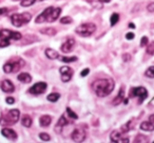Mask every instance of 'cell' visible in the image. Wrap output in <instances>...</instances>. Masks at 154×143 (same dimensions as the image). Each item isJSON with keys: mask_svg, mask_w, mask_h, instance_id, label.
Wrapping results in <instances>:
<instances>
[{"mask_svg": "<svg viewBox=\"0 0 154 143\" xmlns=\"http://www.w3.org/2000/svg\"><path fill=\"white\" fill-rule=\"evenodd\" d=\"M114 86H115V82L110 78H100V79L95 80L92 83L93 91L100 98L107 97L108 95L111 94L114 90Z\"/></svg>", "mask_w": 154, "mask_h": 143, "instance_id": "1", "label": "cell"}, {"mask_svg": "<svg viewBox=\"0 0 154 143\" xmlns=\"http://www.w3.org/2000/svg\"><path fill=\"white\" fill-rule=\"evenodd\" d=\"M61 13V9L60 7H49L42 12L39 16L36 17L35 22L36 23H43V22H54L55 20L58 19Z\"/></svg>", "mask_w": 154, "mask_h": 143, "instance_id": "2", "label": "cell"}, {"mask_svg": "<svg viewBox=\"0 0 154 143\" xmlns=\"http://www.w3.org/2000/svg\"><path fill=\"white\" fill-rule=\"evenodd\" d=\"M22 35L19 32H14L10 30L0 31V47H7L11 44V41L20 40Z\"/></svg>", "mask_w": 154, "mask_h": 143, "instance_id": "3", "label": "cell"}, {"mask_svg": "<svg viewBox=\"0 0 154 143\" xmlns=\"http://www.w3.org/2000/svg\"><path fill=\"white\" fill-rule=\"evenodd\" d=\"M20 117V112L19 109H11L7 114H3L0 117V125L2 126H9L13 125V124L17 123V121L19 120Z\"/></svg>", "mask_w": 154, "mask_h": 143, "instance_id": "4", "label": "cell"}, {"mask_svg": "<svg viewBox=\"0 0 154 143\" xmlns=\"http://www.w3.org/2000/svg\"><path fill=\"white\" fill-rule=\"evenodd\" d=\"M23 65H24V61L21 58H14L13 60L7 62L3 65V72L7 74L15 73V72H18L21 67H23Z\"/></svg>", "mask_w": 154, "mask_h": 143, "instance_id": "5", "label": "cell"}, {"mask_svg": "<svg viewBox=\"0 0 154 143\" xmlns=\"http://www.w3.org/2000/svg\"><path fill=\"white\" fill-rule=\"evenodd\" d=\"M32 19V15L30 13H21V14H13L11 16V21L12 24L16 28H20V26L24 25V24L29 23Z\"/></svg>", "mask_w": 154, "mask_h": 143, "instance_id": "6", "label": "cell"}, {"mask_svg": "<svg viewBox=\"0 0 154 143\" xmlns=\"http://www.w3.org/2000/svg\"><path fill=\"white\" fill-rule=\"evenodd\" d=\"M96 31V25L92 22H88V23H82L78 25L75 28V33L78 34L82 37H90L93 33Z\"/></svg>", "mask_w": 154, "mask_h": 143, "instance_id": "7", "label": "cell"}, {"mask_svg": "<svg viewBox=\"0 0 154 143\" xmlns=\"http://www.w3.org/2000/svg\"><path fill=\"white\" fill-rule=\"evenodd\" d=\"M130 97L134 98V97H138L140 98L139 102H143L146 98L148 97V91L146 90L143 86H138V88H132L130 91Z\"/></svg>", "mask_w": 154, "mask_h": 143, "instance_id": "8", "label": "cell"}, {"mask_svg": "<svg viewBox=\"0 0 154 143\" xmlns=\"http://www.w3.org/2000/svg\"><path fill=\"white\" fill-rule=\"evenodd\" d=\"M86 137H87L86 130L80 127L75 128L72 132V134H71V138H72V140L74 142H82V141H85Z\"/></svg>", "mask_w": 154, "mask_h": 143, "instance_id": "9", "label": "cell"}, {"mask_svg": "<svg viewBox=\"0 0 154 143\" xmlns=\"http://www.w3.org/2000/svg\"><path fill=\"white\" fill-rule=\"evenodd\" d=\"M47 83L45 82H37L29 90V93L32 95H41L47 91Z\"/></svg>", "mask_w": 154, "mask_h": 143, "instance_id": "10", "label": "cell"}, {"mask_svg": "<svg viewBox=\"0 0 154 143\" xmlns=\"http://www.w3.org/2000/svg\"><path fill=\"white\" fill-rule=\"evenodd\" d=\"M60 75H61V80L62 82H69L73 77V70L69 66H62V67L59 68Z\"/></svg>", "mask_w": 154, "mask_h": 143, "instance_id": "11", "label": "cell"}, {"mask_svg": "<svg viewBox=\"0 0 154 143\" xmlns=\"http://www.w3.org/2000/svg\"><path fill=\"white\" fill-rule=\"evenodd\" d=\"M139 127H140V130H145V132H153L154 130V114L150 115L148 120L141 122Z\"/></svg>", "mask_w": 154, "mask_h": 143, "instance_id": "12", "label": "cell"}, {"mask_svg": "<svg viewBox=\"0 0 154 143\" xmlns=\"http://www.w3.org/2000/svg\"><path fill=\"white\" fill-rule=\"evenodd\" d=\"M122 133L118 132V130H113L110 135V140L112 142H116V143H128L129 139L127 137H122Z\"/></svg>", "mask_w": 154, "mask_h": 143, "instance_id": "13", "label": "cell"}, {"mask_svg": "<svg viewBox=\"0 0 154 143\" xmlns=\"http://www.w3.org/2000/svg\"><path fill=\"white\" fill-rule=\"evenodd\" d=\"M75 47V40L73 38H68L63 43H62L60 49L62 51V53H70L74 49Z\"/></svg>", "mask_w": 154, "mask_h": 143, "instance_id": "14", "label": "cell"}, {"mask_svg": "<svg viewBox=\"0 0 154 143\" xmlns=\"http://www.w3.org/2000/svg\"><path fill=\"white\" fill-rule=\"evenodd\" d=\"M0 88L5 93H13L15 91V86H14V84L10 80H3L0 83Z\"/></svg>", "mask_w": 154, "mask_h": 143, "instance_id": "15", "label": "cell"}, {"mask_svg": "<svg viewBox=\"0 0 154 143\" xmlns=\"http://www.w3.org/2000/svg\"><path fill=\"white\" fill-rule=\"evenodd\" d=\"M68 124H70V121H68L64 116H61V117L59 118V120H58L56 126H55V132L58 133V134H60L61 130H62V128H63L64 126L68 125Z\"/></svg>", "mask_w": 154, "mask_h": 143, "instance_id": "16", "label": "cell"}, {"mask_svg": "<svg viewBox=\"0 0 154 143\" xmlns=\"http://www.w3.org/2000/svg\"><path fill=\"white\" fill-rule=\"evenodd\" d=\"M1 134H2L3 137L10 139V140H16V139H17V134H16L15 130H12V128H3V130H1Z\"/></svg>", "mask_w": 154, "mask_h": 143, "instance_id": "17", "label": "cell"}, {"mask_svg": "<svg viewBox=\"0 0 154 143\" xmlns=\"http://www.w3.org/2000/svg\"><path fill=\"white\" fill-rule=\"evenodd\" d=\"M51 122H52V117L49 115H43L39 118V124L42 127H48L51 124Z\"/></svg>", "mask_w": 154, "mask_h": 143, "instance_id": "18", "label": "cell"}, {"mask_svg": "<svg viewBox=\"0 0 154 143\" xmlns=\"http://www.w3.org/2000/svg\"><path fill=\"white\" fill-rule=\"evenodd\" d=\"M45 56L51 60L59 58V54H58V52L55 51V49H47L45 52Z\"/></svg>", "mask_w": 154, "mask_h": 143, "instance_id": "19", "label": "cell"}, {"mask_svg": "<svg viewBox=\"0 0 154 143\" xmlns=\"http://www.w3.org/2000/svg\"><path fill=\"white\" fill-rule=\"evenodd\" d=\"M124 97H125V88H122L119 90V93H118V95L117 96L114 98V100H113V104L114 105H118V104H120V103L124 101Z\"/></svg>", "mask_w": 154, "mask_h": 143, "instance_id": "20", "label": "cell"}, {"mask_svg": "<svg viewBox=\"0 0 154 143\" xmlns=\"http://www.w3.org/2000/svg\"><path fill=\"white\" fill-rule=\"evenodd\" d=\"M17 79L19 80L20 82H22V83H30L31 81H32V77H31L30 74L28 73H21L18 75Z\"/></svg>", "mask_w": 154, "mask_h": 143, "instance_id": "21", "label": "cell"}, {"mask_svg": "<svg viewBox=\"0 0 154 143\" xmlns=\"http://www.w3.org/2000/svg\"><path fill=\"white\" fill-rule=\"evenodd\" d=\"M21 124L24 127H30V126L32 125V118L29 115H24L23 117L21 118Z\"/></svg>", "mask_w": 154, "mask_h": 143, "instance_id": "22", "label": "cell"}, {"mask_svg": "<svg viewBox=\"0 0 154 143\" xmlns=\"http://www.w3.org/2000/svg\"><path fill=\"white\" fill-rule=\"evenodd\" d=\"M40 33L41 34H45V35H48V36H54L56 35V30L54 28H42L40 30Z\"/></svg>", "mask_w": 154, "mask_h": 143, "instance_id": "23", "label": "cell"}, {"mask_svg": "<svg viewBox=\"0 0 154 143\" xmlns=\"http://www.w3.org/2000/svg\"><path fill=\"white\" fill-rule=\"evenodd\" d=\"M60 98V95L58 94V93H52V94H50L49 96L47 97V99L50 101V102H56V101H58Z\"/></svg>", "mask_w": 154, "mask_h": 143, "instance_id": "24", "label": "cell"}, {"mask_svg": "<svg viewBox=\"0 0 154 143\" xmlns=\"http://www.w3.org/2000/svg\"><path fill=\"white\" fill-rule=\"evenodd\" d=\"M131 123H132V121H129V122H127L125 125H122V127H120V133H122V134H126V133H128L129 130L132 128Z\"/></svg>", "mask_w": 154, "mask_h": 143, "instance_id": "25", "label": "cell"}, {"mask_svg": "<svg viewBox=\"0 0 154 143\" xmlns=\"http://www.w3.org/2000/svg\"><path fill=\"white\" fill-rule=\"evenodd\" d=\"M145 75L147 76L148 78H151V79H153V78H154V65L149 66V67L147 68Z\"/></svg>", "mask_w": 154, "mask_h": 143, "instance_id": "26", "label": "cell"}, {"mask_svg": "<svg viewBox=\"0 0 154 143\" xmlns=\"http://www.w3.org/2000/svg\"><path fill=\"white\" fill-rule=\"evenodd\" d=\"M36 2V0H21V2H20V5L23 7H28L33 5L34 3Z\"/></svg>", "mask_w": 154, "mask_h": 143, "instance_id": "27", "label": "cell"}, {"mask_svg": "<svg viewBox=\"0 0 154 143\" xmlns=\"http://www.w3.org/2000/svg\"><path fill=\"white\" fill-rule=\"evenodd\" d=\"M146 53L149 54V55H153V54H154V41H151L149 44H147Z\"/></svg>", "mask_w": 154, "mask_h": 143, "instance_id": "28", "label": "cell"}, {"mask_svg": "<svg viewBox=\"0 0 154 143\" xmlns=\"http://www.w3.org/2000/svg\"><path fill=\"white\" fill-rule=\"evenodd\" d=\"M134 142L135 143H137V142H143V143H146V142H148V138L146 136H143V135L138 134L136 136V138H135Z\"/></svg>", "mask_w": 154, "mask_h": 143, "instance_id": "29", "label": "cell"}, {"mask_svg": "<svg viewBox=\"0 0 154 143\" xmlns=\"http://www.w3.org/2000/svg\"><path fill=\"white\" fill-rule=\"evenodd\" d=\"M118 20H119V15L114 13L113 15L111 16V18H110V23H111V25H115L118 22Z\"/></svg>", "mask_w": 154, "mask_h": 143, "instance_id": "30", "label": "cell"}, {"mask_svg": "<svg viewBox=\"0 0 154 143\" xmlns=\"http://www.w3.org/2000/svg\"><path fill=\"white\" fill-rule=\"evenodd\" d=\"M60 60L62 62H66V63H70V62L77 61V57H75V56H73V57H61Z\"/></svg>", "mask_w": 154, "mask_h": 143, "instance_id": "31", "label": "cell"}, {"mask_svg": "<svg viewBox=\"0 0 154 143\" xmlns=\"http://www.w3.org/2000/svg\"><path fill=\"white\" fill-rule=\"evenodd\" d=\"M73 19L70 17V16H66V17H62L61 19H60V22H61L62 24H70L72 23Z\"/></svg>", "mask_w": 154, "mask_h": 143, "instance_id": "32", "label": "cell"}, {"mask_svg": "<svg viewBox=\"0 0 154 143\" xmlns=\"http://www.w3.org/2000/svg\"><path fill=\"white\" fill-rule=\"evenodd\" d=\"M66 112H68V115L70 116L71 119H74V120L78 119V116H77V114H75L74 112L70 109V107H66Z\"/></svg>", "mask_w": 154, "mask_h": 143, "instance_id": "33", "label": "cell"}, {"mask_svg": "<svg viewBox=\"0 0 154 143\" xmlns=\"http://www.w3.org/2000/svg\"><path fill=\"white\" fill-rule=\"evenodd\" d=\"M39 138L42 141H50L51 140V137H50L49 134H45V133H40L39 134Z\"/></svg>", "mask_w": 154, "mask_h": 143, "instance_id": "34", "label": "cell"}, {"mask_svg": "<svg viewBox=\"0 0 154 143\" xmlns=\"http://www.w3.org/2000/svg\"><path fill=\"white\" fill-rule=\"evenodd\" d=\"M148 44V37L143 36L140 40V46H146Z\"/></svg>", "mask_w": 154, "mask_h": 143, "instance_id": "35", "label": "cell"}, {"mask_svg": "<svg viewBox=\"0 0 154 143\" xmlns=\"http://www.w3.org/2000/svg\"><path fill=\"white\" fill-rule=\"evenodd\" d=\"M89 73H90V70H89V68H85L82 73H80V76H82V77H86V76L89 75Z\"/></svg>", "mask_w": 154, "mask_h": 143, "instance_id": "36", "label": "cell"}, {"mask_svg": "<svg viewBox=\"0 0 154 143\" xmlns=\"http://www.w3.org/2000/svg\"><path fill=\"white\" fill-rule=\"evenodd\" d=\"M5 101H7L8 104H14V102H15V99H14L13 97H8V98L5 99Z\"/></svg>", "mask_w": 154, "mask_h": 143, "instance_id": "37", "label": "cell"}, {"mask_svg": "<svg viewBox=\"0 0 154 143\" xmlns=\"http://www.w3.org/2000/svg\"><path fill=\"white\" fill-rule=\"evenodd\" d=\"M147 10L149 12H154V2H151L147 5Z\"/></svg>", "mask_w": 154, "mask_h": 143, "instance_id": "38", "label": "cell"}, {"mask_svg": "<svg viewBox=\"0 0 154 143\" xmlns=\"http://www.w3.org/2000/svg\"><path fill=\"white\" fill-rule=\"evenodd\" d=\"M134 36L135 35L133 34V33H128V34L126 35V38L128 39V40H133V39H134Z\"/></svg>", "mask_w": 154, "mask_h": 143, "instance_id": "39", "label": "cell"}, {"mask_svg": "<svg viewBox=\"0 0 154 143\" xmlns=\"http://www.w3.org/2000/svg\"><path fill=\"white\" fill-rule=\"evenodd\" d=\"M7 12H8L7 7H0V16L3 15V14H5Z\"/></svg>", "mask_w": 154, "mask_h": 143, "instance_id": "40", "label": "cell"}, {"mask_svg": "<svg viewBox=\"0 0 154 143\" xmlns=\"http://www.w3.org/2000/svg\"><path fill=\"white\" fill-rule=\"evenodd\" d=\"M99 2H101V3H109L111 0H98Z\"/></svg>", "mask_w": 154, "mask_h": 143, "instance_id": "41", "label": "cell"}, {"mask_svg": "<svg viewBox=\"0 0 154 143\" xmlns=\"http://www.w3.org/2000/svg\"><path fill=\"white\" fill-rule=\"evenodd\" d=\"M128 59H131V57H128V55H124V60L125 61H128Z\"/></svg>", "mask_w": 154, "mask_h": 143, "instance_id": "42", "label": "cell"}, {"mask_svg": "<svg viewBox=\"0 0 154 143\" xmlns=\"http://www.w3.org/2000/svg\"><path fill=\"white\" fill-rule=\"evenodd\" d=\"M129 26H130V28H135V25H134L133 23H130V24H129Z\"/></svg>", "mask_w": 154, "mask_h": 143, "instance_id": "43", "label": "cell"}]
</instances>
